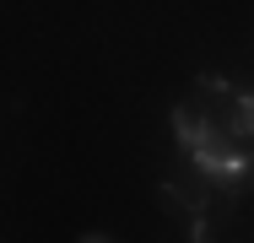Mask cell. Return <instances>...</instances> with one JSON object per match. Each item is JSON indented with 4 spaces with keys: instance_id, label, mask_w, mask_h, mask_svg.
<instances>
[{
    "instance_id": "obj_1",
    "label": "cell",
    "mask_w": 254,
    "mask_h": 243,
    "mask_svg": "<svg viewBox=\"0 0 254 243\" xmlns=\"http://www.w3.org/2000/svg\"><path fill=\"white\" fill-rule=\"evenodd\" d=\"M222 92H227V130H233L238 141H254V97L233 92V87H222Z\"/></svg>"
},
{
    "instance_id": "obj_2",
    "label": "cell",
    "mask_w": 254,
    "mask_h": 243,
    "mask_svg": "<svg viewBox=\"0 0 254 243\" xmlns=\"http://www.w3.org/2000/svg\"><path fill=\"white\" fill-rule=\"evenodd\" d=\"M162 200H168V205H179V211H190V216H200V211H205V194L184 189V184H162Z\"/></svg>"
}]
</instances>
